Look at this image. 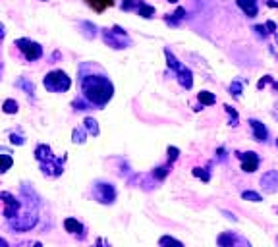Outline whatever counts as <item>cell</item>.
Listing matches in <instances>:
<instances>
[{
	"instance_id": "6da1fadb",
	"label": "cell",
	"mask_w": 278,
	"mask_h": 247,
	"mask_svg": "<svg viewBox=\"0 0 278 247\" xmlns=\"http://www.w3.org/2000/svg\"><path fill=\"white\" fill-rule=\"evenodd\" d=\"M240 8L249 15V17H255L257 15V2L255 0H238Z\"/></svg>"
},
{
	"instance_id": "7a4b0ae2",
	"label": "cell",
	"mask_w": 278,
	"mask_h": 247,
	"mask_svg": "<svg viewBox=\"0 0 278 247\" xmlns=\"http://www.w3.org/2000/svg\"><path fill=\"white\" fill-rule=\"evenodd\" d=\"M257 164H259V160L255 157V153L244 155V170H246V172H255V170H257Z\"/></svg>"
},
{
	"instance_id": "3957f363",
	"label": "cell",
	"mask_w": 278,
	"mask_h": 247,
	"mask_svg": "<svg viewBox=\"0 0 278 247\" xmlns=\"http://www.w3.org/2000/svg\"><path fill=\"white\" fill-rule=\"evenodd\" d=\"M249 124H251V128H253L255 139H257V141H265V139H267V130H265L263 124H261V122H257V120H251Z\"/></svg>"
},
{
	"instance_id": "277c9868",
	"label": "cell",
	"mask_w": 278,
	"mask_h": 247,
	"mask_svg": "<svg viewBox=\"0 0 278 247\" xmlns=\"http://www.w3.org/2000/svg\"><path fill=\"white\" fill-rule=\"evenodd\" d=\"M89 4L95 8V10H99V12H103L106 6H112V2L114 0H87Z\"/></svg>"
},
{
	"instance_id": "5b68a950",
	"label": "cell",
	"mask_w": 278,
	"mask_h": 247,
	"mask_svg": "<svg viewBox=\"0 0 278 247\" xmlns=\"http://www.w3.org/2000/svg\"><path fill=\"white\" fill-rule=\"evenodd\" d=\"M242 197H244V199H249V201H253V203H259V201H261V195H259V193H253V191H244Z\"/></svg>"
},
{
	"instance_id": "8992f818",
	"label": "cell",
	"mask_w": 278,
	"mask_h": 247,
	"mask_svg": "<svg viewBox=\"0 0 278 247\" xmlns=\"http://www.w3.org/2000/svg\"><path fill=\"white\" fill-rule=\"evenodd\" d=\"M199 101L201 102H205V104H213V102H215V97H213V95H211V93H201V95H199Z\"/></svg>"
},
{
	"instance_id": "52a82bcc",
	"label": "cell",
	"mask_w": 278,
	"mask_h": 247,
	"mask_svg": "<svg viewBox=\"0 0 278 247\" xmlns=\"http://www.w3.org/2000/svg\"><path fill=\"white\" fill-rule=\"evenodd\" d=\"M161 244H162V246H164V244H174V246H182L180 242H176V240H172V238H162Z\"/></svg>"
},
{
	"instance_id": "ba28073f",
	"label": "cell",
	"mask_w": 278,
	"mask_h": 247,
	"mask_svg": "<svg viewBox=\"0 0 278 247\" xmlns=\"http://www.w3.org/2000/svg\"><path fill=\"white\" fill-rule=\"evenodd\" d=\"M277 145H278V139H277Z\"/></svg>"
}]
</instances>
